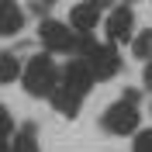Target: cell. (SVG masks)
I'll return each instance as SVG.
<instances>
[{
	"instance_id": "cell-1",
	"label": "cell",
	"mask_w": 152,
	"mask_h": 152,
	"mask_svg": "<svg viewBox=\"0 0 152 152\" xmlns=\"http://www.w3.org/2000/svg\"><path fill=\"white\" fill-rule=\"evenodd\" d=\"M76 52L83 56L86 69H90V76L94 80H111L118 69H121V59H118V48L107 42V45H97L90 35H80L76 38Z\"/></svg>"
},
{
	"instance_id": "cell-2",
	"label": "cell",
	"mask_w": 152,
	"mask_h": 152,
	"mask_svg": "<svg viewBox=\"0 0 152 152\" xmlns=\"http://www.w3.org/2000/svg\"><path fill=\"white\" fill-rule=\"evenodd\" d=\"M21 83L31 97H52V90L59 86V69L52 62V56L42 52V56L28 59V66L21 69Z\"/></svg>"
},
{
	"instance_id": "cell-3",
	"label": "cell",
	"mask_w": 152,
	"mask_h": 152,
	"mask_svg": "<svg viewBox=\"0 0 152 152\" xmlns=\"http://www.w3.org/2000/svg\"><path fill=\"white\" fill-rule=\"evenodd\" d=\"M135 100H138L135 94H124L121 100H114V104L100 114L104 132H111V135H132V132H138L142 114H138V104H135Z\"/></svg>"
},
{
	"instance_id": "cell-4",
	"label": "cell",
	"mask_w": 152,
	"mask_h": 152,
	"mask_svg": "<svg viewBox=\"0 0 152 152\" xmlns=\"http://www.w3.org/2000/svg\"><path fill=\"white\" fill-rule=\"evenodd\" d=\"M38 38H42V45L48 48V52H76V31L66 28L62 21H42V28H38Z\"/></svg>"
},
{
	"instance_id": "cell-5",
	"label": "cell",
	"mask_w": 152,
	"mask_h": 152,
	"mask_svg": "<svg viewBox=\"0 0 152 152\" xmlns=\"http://www.w3.org/2000/svg\"><path fill=\"white\" fill-rule=\"evenodd\" d=\"M104 28H107L111 45H118V42H121V45L132 42V38H135V14H132V7H114L111 14H107Z\"/></svg>"
},
{
	"instance_id": "cell-6",
	"label": "cell",
	"mask_w": 152,
	"mask_h": 152,
	"mask_svg": "<svg viewBox=\"0 0 152 152\" xmlns=\"http://www.w3.org/2000/svg\"><path fill=\"white\" fill-rule=\"evenodd\" d=\"M100 24V7L97 4H76L73 10H69V28L76 31V35H90V31Z\"/></svg>"
},
{
	"instance_id": "cell-7",
	"label": "cell",
	"mask_w": 152,
	"mask_h": 152,
	"mask_svg": "<svg viewBox=\"0 0 152 152\" xmlns=\"http://www.w3.org/2000/svg\"><path fill=\"white\" fill-rule=\"evenodd\" d=\"M59 83L73 86L76 94H83V97H86V90L94 86V76H90V69H86L83 59H73V62H66V69L59 73Z\"/></svg>"
},
{
	"instance_id": "cell-8",
	"label": "cell",
	"mask_w": 152,
	"mask_h": 152,
	"mask_svg": "<svg viewBox=\"0 0 152 152\" xmlns=\"http://www.w3.org/2000/svg\"><path fill=\"white\" fill-rule=\"evenodd\" d=\"M52 107H56L62 118H76L80 114V104H83V94H76L73 86H66V83H59L56 90H52Z\"/></svg>"
},
{
	"instance_id": "cell-9",
	"label": "cell",
	"mask_w": 152,
	"mask_h": 152,
	"mask_svg": "<svg viewBox=\"0 0 152 152\" xmlns=\"http://www.w3.org/2000/svg\"><path fill=\"white\" fill-rule=\"evenodd\" d=\"M24 28V10L14 0H0V38H14Z\"/></svg>"
},
{
	"instance_id": "cell-10",
	"label": "cell",
	"mask_w": 152,
	"mask_h": 152,
	"mask_svg": "<svg viewBox=\"0 0 152 152\" xmlns=\"http://www.w3.org/2000/svg\"><path fill=\"white\" fill-rule=\"evenodd\" d=\"M7 149H10V152H42V149H38V132H35V124H21Z\"/></svg>"
},
{
	"instance_id": "cell-11",
	"label": "cell",
	"mask_w": 152,
	"mask_h": 152,
	"mask_svg": "<svg viewBox=\"0 0 152 152\" xmlns=\"http://www.w3.org/2000/svg\"><path fill=\"white\" fill-rule=\"evenodd\" d=\"M18 76H21V62H18V56L0 52V83H10V80H18Z\"/></svg>"
},
{
	"instance_id": "cell-12",
	"label": "cell",
	"mask_w": 152,
	"mask_h": 152,
	"mask_svg": "<svg viewBox=\"0 0 152 152\" xmlns=\"http://www.w3.org/2000/svg\"><path fill=\"white\" fill-rule=\"evenodd\" d=\"M132 52H135V59H152V28L138 31L132 38Z\"/></svg>"
},
{
	"instance_id": "cell-13",
	"label": "cell",
	"mask_w": 152,
	"mask_h": 152,
	"mask_svg": "<svg viewBox=\"0 0 152 152\" xmlns=\"http://www.w3.org/2000/svg\"><path fill=\"white\" fill-rule=\"evenodd\" d=\"M132 152H152V128H149V132H138V135H135Z\"/></svg>"
},
{
	"instance_id": "cell-14",
	"label": "cell",
	"mask_w": 152,
	"mask_h": 152,
	"mask_svg": "<svg viewBox=\"0 0 152 152\" xmlns=\"http://www.w3.org/2000/svg\"><path fill=\"white\" fill-rule=\"evenodd\" d=\"M10 124H14V121H10V114H7V107L0 104V138H7V135H10Z\"/></svg>"
},
{
	"instance_id": "cell-15",
	"label": "cell",
	"mask_w": 152,
	"mask_h": 152,
	"mask_svg": "<svg viewBox=\"0 0 152 152\" xmlns=\"http://www.w3.org/2000/svg\"><path fill=\"white\" fill-rule=\"evenodd\" d=\"M142 83H145V90H152V59L145 62V69H142Z\"/></svg>"
},
{
	"instance_id": "cell-16",
	"label": "cell",
	"mask_w": 152,
	"mask_h": 152,
	"mask_svg": "<svg viewBox=\"0 0 152 152\" xmlns=\"http://www.w3.org/2000/svg\"><path fill=\"white\" fill-rule=\"evenodd\" d=\"M56 0H35V7H52Z\"/></svg>"
},
{
	"instance_id": "cell-17",
	"label": "cell",
	"mask_w": 152,
	"mask_h": 152,
	"mask_svg": "<svg viewBox=\"0 0 152 152\" xmlns=\"http://www.w3.org/2000/svg\"><path fill=\"white\" fill-rule=\"evenodd\" d=\"M0 152H10V149H7V142H4V138H0Z\"/></svg>"
}]
</instances>
